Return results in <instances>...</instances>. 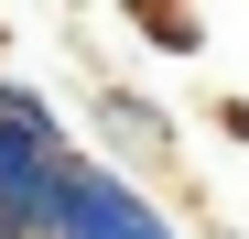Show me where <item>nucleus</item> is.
<instances>
[{
	"instance_id": "nucleus-1",
	"label": "nucleus",
	"mask_w": 249,
	"mask_h": 239,
	"mask_svg": "<svg viewBox=\"0 0 249 239\" xmlns=\"http://www.w3.org/2000/svg\"><path fill=\"white\" fill-rule=\"evenodd\" d=\"M44 239H184V228L162 218L141 185H119L108 163L65 152V163H54V218H44Z\"/></svg>"
},
{
	"instance_id": "nucleus-2",
	"label": "nucleus",
	"mask_w": 249,
	"mask_h": 239,
	"mask_svg": "<svg viewBox=\"0 0 249 239\" xmlns=\"http://www.w3.org/2000/svg\"><path fill=\"white\" fill-rule=\"evenodd\" d=\"M65 131H0V239H44L54 218V163H65Z\"/></svg>"
},
{
	"instance_id": "nucleus-3",
	"label": "nucleus",
	"mask_w": 249,
	"mask_h": 239,
	"mask_svg": "<svg viewBox=\"0 0 249 239\" xmlns=\"http://www.w3.org/2000/svg\"><path fill=\"white\" fill-rule=\"evenodd\" d=\"M228 131H238V141H249V98H228Z\"/></svg>"
}]
</instances>
